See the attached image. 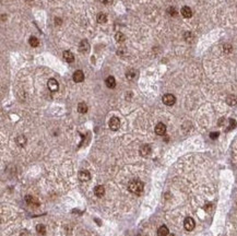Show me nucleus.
<instances>
[{"instance_id":"22","label":"nucleus","mask_w":237,"mask_h":236,"mask_svg":"<svg viewBox=\"0 0 237 236\" xmlns=\"http://www.w3.org/2000/svg\"><path fill=\"white\" fill-rule=\"evenodd\" d=\"M36 231H37V233L41 234V235H44V234L46 233V229H45V226L43 224H38L37 226H36Z\"/></svg>"},{"instance_id":"24","label":"nucleus","mask_w":237,"mask_h":236,"mask_svg":"<svg viewBox=\"0 0 237 236\" xmlns=\"http://www.w3.org/2000/svg\"><path fill=\"white\" fill-rule=\"evenodd\" d=\"M25 201H26V203H27V204H30V206H33V204H34V201H37V200H36L35 198L32 197V196H26Z\"/></svg>"},{"instance_id":"5","label":"nucleus","mask_w":237,"mask_h":236,"mask_svg":"<svg viewBox=\"0 0 237 236\" xmlns=\"http://www.w3.org/2000/svg\"><path fill=\"white\" fill-rule=\"evenodd\" d=\"M47 86H48V89H49V91H51V92H56V91H58V89H59V84H58L57 80H55V79L48 80Z\"/></svg>"},{"instance_id":"16","label":"nucleus","mask_w":237,"mask_h":236,"mask_svg":"<svg viewBox=\"0 0 237 236\" xmlns=\"http://www.w3.org/2000/svg\"><path fill=\"white\" fill-rule=\"evenodd\" d=\"M168 229L166 225H162L158 227V236H167L168 235Z\"/></svg>"},{"instance_id":"28","label":"nucleus","mask_w":237,"mask_h":236,"mask_svg":"<svg viewBox=\"0 0 237 236\" xmlns=\"http://www.w3.org/2000/svg\"><path fill=\"white\" fill-rule=\"evenodd\" d=\"M218 137V132H211V134H210V138L213 139V140L216 139Z\"/></svg>"},{"instance_id":"3","label":"nucleus","mask_w":237,"mask_h":236,"mask_svg":"<svg viewBox=\"0 0 237 236\" xmlns=\"http://www.w3.org/2000/svg\"><path fill=\"white\" fill-rule=\"evenodd\" d=\"M108 126H109V128H111V130H118L120 127V120L118 117H111V120H109V122H108Z\"/></svg>"},{"instance_id":"4","label":"nucleus","mask_w":237,"mask_h":236,"mask_svg":"<svg viewBox=\"0 0 237 236\" xmlns=\"http://www.w3.org/2000/svg\"><path fill=\"white\" fill-rule=\"evenodd\" d=\"M196 226V223H195V220L192 217H186L185 221H184V227L186 229L187 231H192Z\"/></svg>"},{"instance_id":"8","label":"nucleus","mask_w":237,"mask_h":236,"mask_svg":"<svg viewBox=\"0 0 237 236\" xmlns=\"http://www.w3.org/2000/svg\"><path fill=\"white\" fill-rule=\"evenodd\" d=\"M152 150H151V147L149 145V144H144L142 147L140 148V154L142 155V157H149L150 154H151Z\"/></svg>"},{"instance_id":"13","label":"nucleus","mask_w":237,"mask_h":236,"mask_svg":"<svg viewBox=\"0 0 237 236\" xmlns=\"http://www.w3.org/2000/svg\"><path fill=\"white\" fill-rule=\"evenodd\" d=\"M94 194H95L96 197L102 198L105 195V188L103 187V186H96V187L94 188Z\"/></svg>"},{"instance_id":"7","label":"nucleus","mask_w":237,"mask_h":236,"mask_svg":"<svg viewBox=\"0 0 237 236\" xmlns=\"http://www.w3.org/2000/svg\"><path fill=\"white\" fill-rule=\"evenodd\" d=\"M166 132V126H165L163 122H158L155 127V134H158V136H163Z\"/></svg>"},{"instance_id":"23","label":"nucleus","mask_w":237,"mask_h":236,"mask_svg":"<svg viewBox=\"0 0 237 236\" xmlns=\"http://www.w3.org/2000/svg\"><path fill=\"white\" fill-rule=\"evenodd\" d=\"M115 39H116V41L119 42V43H121V42H125V39H126V36L123 35V33H116V35H115Z\"/></svg>"},{"instance_id":"17","label":"nucleus","mask_w":237,"mask_h":236,"mask_svg":"<svg viewBox=\"0 0 237 236\" xmlns=\"http://www.w3.org/2000/svg\"><path fill=\"white\" fill-rule=\"evenodd\" d=\"M226 103L230 106H236L237 105V96L235 95H230L226 99Z\"/></svg>"},{"instance_id":"21","label":"nucleus","mask_w":237,"mask_h":236,"mask_svg":"<svg viewBox=\"0 0 237 236\" xmlns=\"http://www.w3.org/2000/svg\"><path fill=\"white\" fill-rule=\"evenodd\" d=\"M38 44H39V42H38V39L35 36L30 37V45H31L32 47H37Z\"/></svg>"},{"instance_id":"14","label":"nucleus","mask_w":237,"mask_h":236,"mask_svg":"<svg viewBox=\"0 0 237 236\" xmlns=\"http://www.w3.org/2000/svg\"><path fill=\"white\" fill-rule=\"evenodd\" d=\"M105 83H106L107 88H109V89H114L115 86H116V80H115L114 77H111V76H109V77L106 79Z\"/></svg>"},{"instance_id":"20","label":"nucleus","mask_w":237,"mask_h":236,"mask_svg":"<svg viewBox=\"0 0 237 236\" xmlns=\"http://www.w3.org/2000/svg\"><path fill=\"white\" fill-rule=\"evenodd\" d=\"M107 21V16L105 13H98L97 14V22L98 23H105Z\"/></svg>"},{"instance_id":"18","label":"nucleus","mask_w":237,"mask_h":236,"mask_svg":"<svg viewBox=\"0 0 237 236\" xmlns=\"http://www.w3.org/2000/svg\"><path fill=\"white\" fill-rule=\"evenodd\" d=\"M88 105H86L85 103H79V105H78V112L81 113V114H85L88 112Z\"/></svg>"},{"instance_id":"1","label":"nucleus","mask_w":237,"mask_h":236,"mask_svg":"<svg viewBox=\"0 0 237 236\" xmlns=\"http://www.w3.org/2000/svg\"><path fill=\"white\" fill-rule=\"evenodd\" d=\"M129 191L134 194V195H140L141 192L143 191V188H144V185H143L142 182H140L138 179L136 180H132V182L129 184Z\"/></svg>"},{"instance_id":"11","label":"nucleus","mask_w":237,"mask_h":236,"mask_svg":"<svg viewBox=\"0 0 237 236\" xmlns=\"http://www.w3.org/2000/svg\"><path fill=\"white\" fill-rule=\"evenodd\" d=\"M180 12H181L184 18H191V16H192V11H191V9H190L189 7H187V6L183 7Z\"/></svg>"},{"instance_id":"15","label":"nucleus","mask_w":237,"mask_h":236,"mask_svg":"<svg viewBox=\"0 0 237 236\" xmlns=\"http://www.w3.org/2000/svg\"><path fill=\"white\" fill-rule=\"evenodd\" d=\"M137 76H138V72H137L134 69H129V70L126 72V77L128 80H134L137 78Z\"/></svg>"},{"instance_id":"29","label":"nucleus","mask_w":237,"mask_h":236,"mask_svg":"<svg viewBox=\"0 0 237 236\" xmlns=\"http://www.w3.org/2000/svg\"><path fill=\"white\" fill-rule=\"evenodd\" d=\"M231 49H232V47H231V45H224V50H225V53H230L231 51Z\"/></svg>"},{"instance_id":"25","label":"nucleus","mask_w":237,"mask_h":236,"mask_svg":"<svg viewBox=\"0 0 237 236\" xmlns=\"http://www.w3.org/2000/svg\"><path fill=\"white\" fill-rule=\"evenodd\" d=\"M185 39H186L188 43H190V42L193 39V35L190 32H186L185 33Z\"/></svg>"},{"instance_id":"9","label":"nucleus","mask_w":237,"mask_h":236,"mask_svg":"<svg viewBox=\"0 0 237 236\" xmlns=\"http://www.w3.org/2000/svg\"><path fill=\"white\" fill-rule=\"evenodd\" d=\"M84 80V73H83L81 70H77L74 73H73V81L77 83L82 82Z\"/></svg>"},{"instance_id":"27","label":"nucleus","mask_w":237,"mask_h":236,"mask_svg":"<svg viewBox=\"0 0 237 236\" xmlns=\"http://www.w3.org/2000/svg\"><path fill=\"white\" fill-rule=\"evenodd\" d=\"M168 13H169L171 16H176V13H177V11H176V9H175L174 7H171V8L168 9Z\"/></svg>"},{"instance_id":"6","label":"nucleus","mask_w":237,"mask_h":236,"mask_svg":"<svg viewBox=\"0 0 237 236\" xmlns=\"http://www.w3.org/2000/svg\"><path fill=\"white\" fill-rule=\"evenodd\" d=\"M79 50L82 53V54H88L90 51V44L89 42L85 41V39H83V41H81V43H80L79 45Z\"/></svg>"},{"instance_id":"26","label":"nucleus","mask_w":237,"mask_h":236,"mask_svg":"<svg viewBox=\"0 0 237 236\" xmlns=\"http://www.w3.org/2000/svg\"><path fill=\"white\" fill-rule=\"evenodd\" d=\"M236 127V121L234 119H230V127H228V130H232L233 128Z\"/></svg>"},{"instance_id":"30","label":"nucleus","mask_w":237,"mask_h":236,"mask_svg":"<svg viewBox=\"0 0 237 236\" xmlns=\"http://www.w3.org/2000/svg\"><path fill=\"white\" fill-rule=\"evenodd\" d=\"M102 3H104V4H109V3L113 2V0H101Z\"/></svg>"},{"instance_id":"19","label":"nucleus","mask_w":237,"mask_h":236,"mask_svg":"<svg viewBox=\"0 0 237 236\" xmlns=\"http://www.w3.org/2000/svg\"><path fill=\"white\" fill-rule=\"evenodd\" d=\"M16 144L19 145V147H24L26 143V138L24 136H19V137L16 138Z\"/></svg>"},{"instance_id":"2","label":"nucleus","mask_w":237,"mask_h":236,"mask_svg":"<svg viewBox=\"0 0 237 236\" xmlns=\"http://www.w3.org/2000/svg\"><path fill=\"white\" fill-rule=\"evenodd\" d=\"M162 101H163V103H164L165 105L172 106V105H174L175 103H176V97H175L173 94H169V93H167V94H165V95L163 96Z\"/></svg>"},{"instance_id":"12","label":"nucleus","mask_w":237,"mask_h":236,"mask_svg":"<svg viewBox=\"0 0 237 236\" xmlns=\"http://www.w3.org/2000/svg\"><path fill=\"white\" fill-rule=\"evenodd\" d=\"M62 56H63V59H65L67 62H72V61L74 60V56H73V54L70 50L63 51Z\"/></svg>"},{"instance_id":"10","label":"nucleus","mask_w":237,"mask_h":236,"mask_svg":"<svg viewBox=\"0 0 237 236\" xmlns=\"http://www.w3.org/2000/svg\"><path fill=\"white\" fill-rule=\"evenodd\" d=\"M79 179L82 182H89L91 179V174L88 171H81L79 173Z\"/></svg>"},{"instance_id":"31","label":"nucleus","mask_w":237,"mask_h":236,"mask_svg":"<svg viewBox=\"0 0 237 236\" xmlns=\"http://www.w3.org/2000/svg\"><path fill=\"white\" fill-rule=\"evenodd\" d=\"M167 236H175V235H174V234H168Z\"/></svg>"}]
</instances>
